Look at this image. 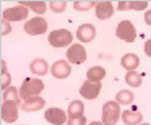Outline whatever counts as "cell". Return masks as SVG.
<instances>
[{"label":"cell","mask_w":151,"mask_h":125,"mask_svg":"<svg viewBox=\"0 0 151 125\" xmlns=\"http://www.w3.org/2000/svg\"><path fill=\"white\" fill-rule=\"evenodd\" d=\"M22 111L25 112H34V111H40L45 107V100L42 98H40L38 95L37 96H32L28 99H24L21 104H20Z\"/></svg>","instance_id":"cell-12"},{"label":"cell","mask_w":151,"mask_h":125,"mask_svg":"<svg viewBox=\"0 0 151 125\" xmlns=\"http://www.w3.org/2000/svg\"><path fill=\"white\" fill-rule=\"evenodd\" d=\"M3 99H14V100L20 101V92H17L14 87H8L3 94Z\"/></svg>","instance_id":"cell-25"},{"label":"cell","mask_w":151,"mask_h":125,"mask_svg":"<svg viewBox=\"0 0 151 125\" xmlns=\"http://www.w3.org/2000/svg\"><path fill=\"white\" fill-rule=\"evenodd\" d=\"M67 59L74 65H82L87 61L86 49L79 43H74L67 50Z\"/></svg>","instance_id":"cell-10"},{"label":"cell","mask_w":151,"mask_h":125,"mask_svg":"<svg viewBox=\"0 0 151 125\" xmlns=\"http://www.w3.org/2000/svg\"><path fill=\"white\" fill-rule=\"evenodd\" d=\"M120 105L116 101H108L103 107V121L105 125H114L117 124L120 117Z\"/></svg>","instance_id":"cell-5"},{"label":"cell","mask_w":151,"mask_h":125,"mask_svg":"<svg viewBox=\"0 0 151 125\" xmlns=\"http://www.w3.org/2000/svg\"><path fill=\"white\" fill-rule=\"evenodd\" d=\"M84 113V104L80 100H75L72 101L68 105V111L67 116L70 117V120L67 121L68 125H84L87 123V118L83 116Z\"/></svg>","instance_id":"cell-2"},{"label":"cell","mask_w":151,"mask_h":125,"mask_svg":"<svg viewBox=\"0 0 151 125\" xmlns=\"http://www.w3.org/2000/svg\"><path fill=\"white\" fill-rule=\"evenodd\" d=\"M93 5H96L95 1H75L74 3V8L76 11H88Z\"/></svg>","instance_id":"cell-26"},{"label":"cell","mask_w":151,"mask_h":125,"mask_svg":"<svg viewBox=\"0 0 151 125\" xmlns=\"http://www.w3.org/2000/svg\"><path fill=\"white\" fill-rule=\"evenodd\" d=\"M100 91H101L100 82H89V80H86L83 83V86L80 87L79 94L84 99H87V100H93V99H96L99 96Z\"/></svg>","instance_id":"cell-9"},{"label":"cell","mask_w":151,"mask_h":125,"mask_svg":"<svg viewBox=\"0 0 151 125\" xmlns=\"http://www.w3.org/2000/svg\"><path fill=\"white\" fill-rule=\"evenodd\" d=\"M30 70L33 74L37 75H45L47 72V62L45 59H41V58H37L33 62L30 63Z\"/></svg>","instance_id":"cell-20"},{"label":"cell","mask_w":151,"mask_h":125,"mask_svg":"<svg viewBox=\"0 0 151 125\" xmlns=\"http://www.w3.org/2000/svg\"><path fill=\"white\" fill-rule=\"evenodd\" d=\"M28 14H29V11L27 7L17 5V7L7 8L5 9L3 12V20H7V21H21V20L27 19Z\"/></svg>","instance_id":"cell-8"},{"label":"cell","mask_w":151,"mask_h":125,"mask_svg":"<svg viewBox=\"0 0 151 125\" xmlns=\"http://www.w3.org/2000/svg\"><path fill=\"white\" fill-rule=\"evenodd\" d=\"M66 5H67L66 1H51L50 3V8L57 13L63 12V11L66 9Z\"/></svg>","instance_id":"cell-27"},{"label":"cell","mask_w":151,"mask_h":125,"mask_svg":"<svg viewBox=\"0 0 151 125\" xmlns=\"http://www.w3.org/2000/svg\"><path fill=\"white\" fill-rule=\"evenodd\" d=\"M25 32L30 36H38V34H43L47 30V22L42 17H33L25 24Z\"/></svg>","instance_id":"cell-7"},{"label":"cell","mask_w":151,"mask_h":125,"mask_svg":"<svg viewBox=\"0 0 151 125\" xmlns=\"http://www.w3.org/2000/svg\"><path fill=\"white\" fill-rule=\"evenodd\" d=\"M19 5L30 8L32 11H34L38 14H42L46 12V4L43 1H19Z\"/></svg>","instance_id":"cell-21"},{"label":"cell","mask_w":151,"mask_h":125,"mask_svg":"<svg viewBox=\"0 0 151 125\" xmlns=\"http://www.w3.org/2000/svg\"><path fill=\"white\" fill-rule=\"evenodd\" d=\"M20 101L14 99H4L1 104V118L5 123H14L19 117Z\"/></svg>","instance_id":"cell-3"},{"label":"cell","mask_w":151,"mask_h":125,"mask_svg":"<svg viewBox=\"0 0 151 125\" xmlns=\"http://www.w3.org/2000/svg\"><path fill=\"white\" fill-rule=\"evenodd\" d=\"M121 65H122V67H125L127 71L134 70L139 66V57L135 56V54H132V53L125 54V56L121 58Z\"/></svg>","instance_id":"cell-18"},{"label":"cell","mask_w":151,"mask_h":125,"mask_svg":"<svg viewBox=\"0 0 151 125\" xmlns=\"http://www.w3.org/2000/svg\"><path fill=\"white\" fill-rule=\"evenodd\" d=\"M125 80H126V83L132 87H139L142 84V77L137 71H133V70L127 71V74L125 75Z\"/></svg>","instance_id":"cell-22"},{"label":"cell","mask_w":151,"mask_h":125,"mask_svg":"<svg viewBox=\"0 0 151 125\" xmlns=\"http://www.w3.org/2000/svg\"><path fill=\"white\" fill-rule=\"evenodd\" d=\"M96 16L97 19L100 20H106L109 17L113 16V4L110 1H100V3H96Z\"/></svg>","instance_id":"cell-15"},{"label":"cell","mask_w":151,"mask_h":125,"mask_svg":"<svg viewBox=\"0 0 151 125\" xmlns=\"http://www.w3.org/2000/svg\"><path fill=\"white\" fill-rule=\"evenodd\" d=\"M116 100H117L118 104H130L134 100V95H133V92L127 91V90H121L116 95Z\"/></svg>","instance_id":"cell-23"},{"label":"cell","mask_w":151,"mask_h":125,"mask_svg":"<svg viewBox=\"0 0 151 125\" xmlns=\"http://www.w3.org/2000/svg\"><path fill=\"white\" fill-rule=\"evenodd\" d=\"M122 120L125 124L137 125L142 121V113L137 109V107H133L132 109H126L122 113Z\"/></svg>","instance_id":"cell-16"},{"label":"cell","mask_w":151,"mask_h":125,"mask_svg":"<svg viewBox=\"0 0 151 125\" xmlns=\"http://www.w3.org/2000/svg\"><path fill=\"white\" fill-rule=\"evenodd\" d=\"M149 3L147 1H121L118 3V11H143L147 8Z\"/></svg>","instance_id":"cell-17"},{"label":"cell","mask_w":151,"mask_h":125,"mask_svg":"<svg viewBox=\"0 0 151 125\" xmlns=\"http://www.w3.org/2000/svg\"><path fill=\"white\" fill-rule=\"evenodd\" d=\"M9 32H11V25L8 24L7 20H3L1 21V34L5 36V34H8Z\"/></svg>","instance_id":"cell-28"},{"label":"cell","mask_w":151,"mask_h":125,"mask_svg":"<svg viewBox=\"0 0 151 125\" xmlns=\"http://www.w3.org/2000/svg\"><path fill=\"white\" fill-rule=\"evenodd\" d=\"M105 70L100 66H95V67H91L87 71V78H88L89 82H100L101 79L105 78Z\"/></svg>","instance_id":"cell-19"},{"label":"cell","mask_w":151,"mask_h":125,"mask_svg":"<svg viewBox=\"0 0 151 125\" xmlns=\"http://www.w3.org/2000/svg\"><path fill=\"white\" fill-rule=\"evenodd\" d=\"M116 34H117L118 38L124 40L126 42H134L135 37H137V30H135L134 25L132 24V21L129 20H124L120 24L117 25V29H116Z\"/></svg>","instance_id":"cell-6"},{"label":"cell","mask_w":151,"mask_h":125,"mask_svg":"<svg viewBox=\"0 0 151 125\" xmlns=\"http://www.w3.org/2000/svg\"><path fill=\"white\" fill-rule=\"evenodd\" d=\"M96 36V29L93 25L91 24H83L80 25L79 29L76 32L78 40H80L82 42H91Z\"/></svg>","instance_id":"cell-14"},{"label":"cell","mask_w":151,"mask_h":125,"mask_svg":"<svg viewBox=\"0 0 151 125\" xmlns=\"http://www.w3.org/2000/svg\"><path fill=\"white\" fill-rule=\"evenodd\" d=\"M45 120L49 121L50 124H55V125H62L67 123V116L66 112L60 108H49L45 111Z\"/></svg>","instance_id":"cell-11"},{"label":"cell","mask_w":151,"mask_h":125,"mask_svg":"<svg viewBox=\"0 0 151 125\" xmlns=\"http://www.w3.org/2000/svg\"><path fill=\"white\" fill-rule=\"evenodd\" d=\"M45 88V84L41 79H34V78H27L24 79L21 87H20V98L24 99L37 96L42 92V90Z\"/></svg>","instance_id":"cell-1"},{"label":"cell","mask_w":151,"mask_h":125,"mask_svg":"<svg viewBox=\"0 0 151 125\" xmlns=\"http://www.w3.org/2000/svg\"><path fill=\"white\" fill-rule=\"evenodd\" d=\"M11 84V75L7 71V65L1 61V90H7Z\"/></svg>","instance_id":"cell-24"},{"label":"cell","mask_w":151,"mask_h":125,"mask_svg":"<svg viewBox=\"0 0 151 125\" xmlns=\"http://www.w3.org/2000/svg\"><path fill=\"white\" fill-rule=\"evenodd\" d=\"M70 72H71V66L63 59L57 61L53 65V67H51V74L54 75V78H58V79L67 78Z\"/></svg>","instance_id":"cell-13"},{"label":"cell","mask_w":151,"mask_h":125,"mask_svg":"<svg viewBox=\"0 0 151 125\" xmlns=\"http://www.w3.org/2000/svg\"><path fill=\"white\" fill-rule=\"evenodd\" d=\"M49 42L53 48H66L72 42V34L67 29H58L49 34Z\"/></svg>","instance_id":"cell-4"}]
</instances>
